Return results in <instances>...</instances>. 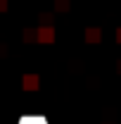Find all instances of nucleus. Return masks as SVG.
Wrapping results in <instances>:
<instances>
[{"instance_id":"nucleus-1","label":"nucleus","mask_w":121,"mask_h":124,"mask_svg":"<svg viewBox=\"0 0 121 124\" xmlns=\"http://www.w3.org/2000/svg\"><path fill=\"white\" fill-rule=\"evenodd\" d=\"M36 41L38 43H52L55 41V26L52 24H43L36 29Z\"/></svg>"},{"instance_id":"nucleus-2","label":"nucleus","mask_w":121,"mask_h":124,"mask_svg":"<svg viewBox=\"0 0 121 124\" xmlns=\"http://www.w3.org/2000/svg\"><path fill=\"white\" fill-rule=\"evenodd\" d=\"M38 86H40V77L36 72H26L21 77V88L24 91H38Z\"/></svg>"},{"instance_id":"nucleus-3","label":"nucleus","mask_w":121,"mask_h":124,"mask_svg":"<svg viewBox=\"0 0 121 124\" xmlns=\"http://www.w3.org/2000/svg\"><path fill=\"white\" fill-rule=\"evenodd\" d=\"M86 41L88 43H100L102 41V31L97 29V26H88L86 29Z\"/></svg>"},{"instance_id":"nucleus-4","label":"nucleus","mask_w":121,"mask_h":124,"mask_svg":"<svg viewBox=\"0 0 121 124\" xmlns=\"http://www.w3.org/2000/svg\"><path fill=\"white\" fill-rule=\"evenodd\" d=\"M24 43H31V41H36V29H24Z\"/></svg>"},{"instance_id":"nucleus-5","label":"nucleus","mask_w":121,"mask_h":124,"mask_svg":"<svg viewBox=\"0 0 121 124\" xmlns=\"http://www.w3.org/2000/svg\"><path fill=\"white\" fill-rule=\"evenodd\" d=\"M55 7H57L60 12H64V10H69V0H57V2H55Z\"/></svg>"},{"instance_id":"nucleus-6","label":"nucleus","mask_w":121,"mask_h":124,"mask_svg":"<svg viewBox=\"0 0 121 124\" xmlns=\"http://www.w3.org/2000/svg\"><path fill=\"white\" fill-rule=\"evenodd\" d=\"M7 10V0H0V12H5Z\"/></svg>"},{"instance_id":"nucleus-7","label":"nucleus","mask_w":121,"mask_h":124,"mask_svg":"<svg viewBox=\"0 0 121 124\" xmlns=\"http://www.w3.org/2000/svg\"><path fill=\"white\" fill-rule=\"evenodd\" d=\"M116 43H121V26L116 29Z\"/></svg>"}]
</instances>
